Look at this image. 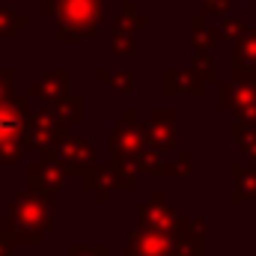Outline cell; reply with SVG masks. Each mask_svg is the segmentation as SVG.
<instances>
[{
    "mask_svg": "<svg viewBox=\"0 0 256 256\" xmlns=\"http://www.w3.org/2000/svg\"><path fill=\"white\" fill-rule=\"evenodd\" d=\"M18 128H21V122H18V116H12V114L0 110V137H9V134H15Z\"/></svg>",
    "mask_w": 256,
    "mask_h": 256,
    "instance_id": "6da1fadb",
    "label": "cell"
}]
</instances>
